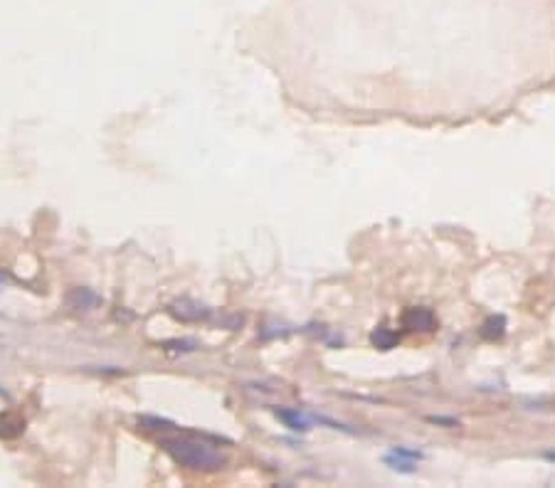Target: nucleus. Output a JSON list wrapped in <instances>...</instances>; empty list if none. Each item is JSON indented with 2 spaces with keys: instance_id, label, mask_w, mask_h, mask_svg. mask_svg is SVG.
<instances>
[{
  "instance_id": "obj_1",
  "label": "nucleus",
  "mask_w": 555,
  "mask_h": 488,
  "mask_svg": "<svg viewBox=\"0 0 555 488\" xmlns=\"http://www.w3.org/2000/svg\"><path fill=\"white\" fill-rule=\"evenodd\" d=\"M161 446L175 464L185 466V469L218 471L227 461V456L220 449H215L203 439H195V437H163Z\"/></svg>"
},
{
  "instance_id": "obj_2",
  "label": "nucleus",
  "mask_w": 555,
  "mask_h": 488,
  "mask_svg": "<svg viewBox=\"0 0 555 488\" xmlns=\"http://www.w3.org/2000/svg\"><path fill=\"white\" fill-rule=\"evenodd\" d=\"M403 328L410 333H429L437 328V316L424 306H412L403 314Z\"/></svg>"
},
{
  "instance_id": "obj_3",
  "label": "nucleus",
  "mask_w": 555,
  "mask_h": 488,
  "mask_svg": "<svg viewBox=\"0 0 555 488\" xmlns=\"http://www.w3.org/2000/svg\"><path fill=\"white\" fill-rule=\"evenodd\" d=\"M170 314L175 316V318L181 321H200V318H207V311L205 306H200V303L195 301H188V299H181V301L170 303Z\"/></svg>"
},
{
  "instance_id": "obj_4",
  "label": "nucleus",
  "mask_w": 555,
  "mask_h": 488,
  "mask_svg": "<svg viewBox=\"0 0 555 488\" xmlns=\"http://www.w3.org/2000/svg\"><path fill=\"white\" fill-rule=\"evenodd\" d=\"M67 303L72 308H94L102 303V299L91 289H72L69 296H67Z\"/></svg>"
},
{
  "instance_id": "obj_5",
  "label": "nucleus",
  "mask_w": 555,
  "mask_h": 488,
  "mask_svg": "<svg viewBox=\"0 0 555 488\" xmlns=\"http://www.w3.org/2000/svg\"><path fill=\"white\" fill-rule=\"evenodd\" d=\"M274 415H277V419H282L291 432H306L308 429V419L299 410H284V407H279V410H274Z\"/></svg>"
},
{
  "instance_id": "obj_6",
  "label": "nucleus",
  "mask_w": 555,
  "mask_h": 488,
  "mask_svg": "<svg viewBox=\"0 0 555 488\" xmlns=\"http://www.w3.org/2000/svg\"><path fill=\"white\" fill-rule=\"evenodd\" d=\"M370 343L381 350H390L398 345V333L392 331V328H387V325H381V328H375L370 333Z\"/></svg>"
},
{
  "instance_id": "obj_7",
  "label": "nucleus",
  "mask_w": 555,
  "mask_h": 488,
  "mask_svg": "<svg viewBox=\"0 0 555 488\" xmlns=\"http://www.w3.org/2000/svg\"><path fill=\"white\" fill-rule=\"evenodd\" d=\"M503 333H506V318L503 316H491V318L484 321L482 336L486 340H499V338H503Z\"/></svg>"
},
{
  "instance_id": "obj_8",
  "label": "nucleus",
  "mask_w": 555,
  "mask_h": 488,
  "mask_svg": "<svg viewBox=\"0 0 555 488\" xmlns=\"http://www.w3.org/2000/svg\"><path fill=\"white\" fill-rule=\"evenodd\" d=\"M139 424H144L146 429H170V427H175V424L168 422V419H161V417H151V415L139 417Z\"/></svg>"
},
{
  "instance_id": "obj_9",
  "label": "nucleus",
  "mask_w": 555,
  "mask_h": 488,
  "mask_svg": "<svg viewBox=\"0 0 555 488\" xmlns=\"http://www.w3.org/2000/svg\"><path fill=\"white\" fill-rule=\"evenodd\" d=\"M385 464H390L395 471H403V474H412V471H415V469H412L410 461H400V458L395 456V454H390V456L385 458Z\"/></svg>"
},
{
  "instance_id": "obj_10",
  "label": "nucleus",
  "mask_w": 555,
  "mask_h": 488,
  "mask_svg": "<svg viewBox=\"0 0 555 488\" xmlns=\"http://www.w3.org/2000/svg\"><path fill=\"white\" fill-rule=\"evenodd\" d=\"M395 456H403V458H410V461H415V458H422V452H417V449H405V446H392V452Z\"/></svg>"
},
{
  "instance_id": "obj_11",
  "label": "nucleus",
  "mask_w": 555,
  "mask_h": 488,
  "mask_svg": "<svg viewBox=\"0 0 555 488\" xmlns=\"http://www.w3.org/2000/svg\"><path fill=\"white\" fill-rule=\"evenodd\" d=\"M3 281H5V274H3V271H0V286H3Z\"/></svg>"
}]
</instances>
